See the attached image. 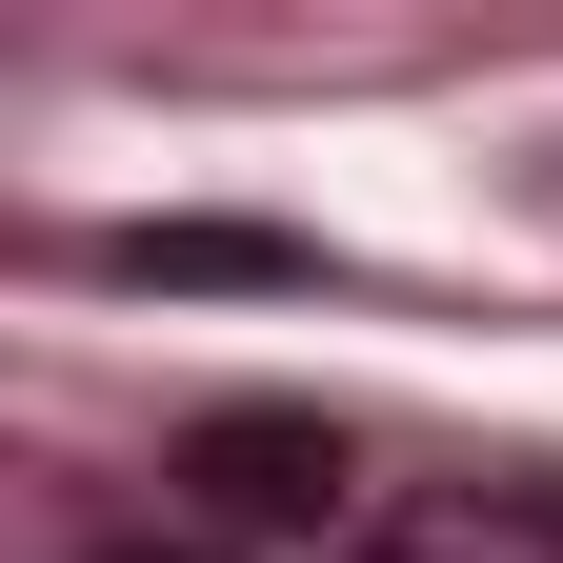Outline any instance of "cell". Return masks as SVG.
<instances>
[{"instance_id":"6da1fadb","label":"cell","mask_w":563,"mask_h":563,"mask_svg":"<svg viewBox=\"0 0 563 563\" xmlns=\"http://www.w3.org/2000/svg\"><path fill=\"white\" fill-rule=\"evenodd\" d=\"M181 483H201L222 523H342V504H363L342 422H302V402H222V422L181 443Z\"/></svg>"},{"instance_id":"7a4b0ae2","label":"cell","mask_w":563,"mask_h":563,"mask_svg":"<svg viewBox=\"0 0 563 563\" xmlns=\"http://www.w3.org/2000/svg\"><path fill=\"white\" fill-rule=\"evenodd\" d=\"M101 262H121V282H282V242H262V222H121Z\"/></svg>"},{"instance_id":"3957f363","label":"cell","mask_w":563,"mask_h":563,"mask_svg":"<svg viewBox=\"0 0 563 563\" xmlns=\"http://www.w3.org/2000/svg\"><path fill=\"white\" fill-rule=\"evenodd\" d=\"M504 523H523V543H563V463H523V483H504Z\"/></svg>"}]
</instances>
